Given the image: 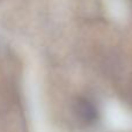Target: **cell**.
Wrapping results in <instances>:
<instances>
[{
  "instance_id": "6da1fadb",
  "label": "cell",
  "mask_w": 132,
  "mask_h": 132,
  "mask_svg": "<svg viewBox=\"0 0 132 132\" xmlns=\"http://www.w3.org/2000/svg\"><path fill=\"white\" fill-rule=\"evenodd\" d=\"M73 110H74L78 118L85 123H93L97 119V110L88 98H77L74 102Z\"/></svg>"
}]
</instances>
